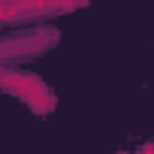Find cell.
<instances>
[{"mask_svg":"<svg viewBox=\"0 0 154 154\" xmlns=\"http://www.w3.org/2000/svg\"><path fill=\"white\" fill-rule=\"evenodd\" d=\"M3 88L15 97H21L27 106H33L36 112H51L54 109V94L33 75L15 72V69H3Z\"/></svg>","mask_w":154,"mask_h":154,"instance_id":"6da1fadb","label":"cell"}]
</instances>
